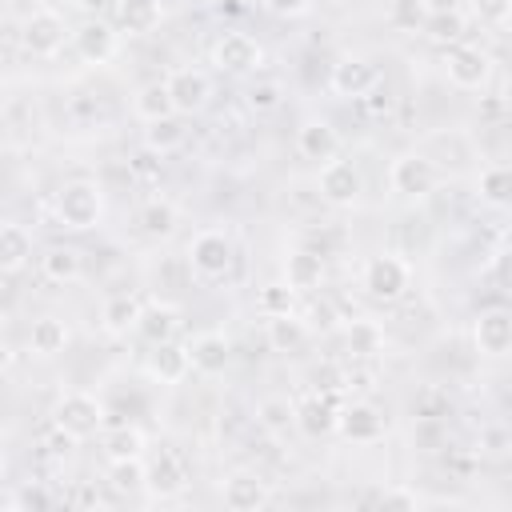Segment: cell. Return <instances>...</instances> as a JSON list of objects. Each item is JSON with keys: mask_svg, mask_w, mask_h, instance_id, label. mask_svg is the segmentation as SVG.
Masks as SVG:
<instances>
[{"mask_svg": "<svg viewBox=\"0 0 512 512\" xmlns=\"http://www.w3.org/2000/svg\"><path fill=\"white\" fill-rule=\"evenodd\" d=\"M56 220L68 232H92L104 220V188L96 180H68L56 192Z\"/></svg>", "mask_w": 512, "mask_h": 512, "instance_id": "cell-1", "label": "cell"}, {"mask_svg": "<svg viewBox=\"0 0 512 512\" xmlns=\"http://www.w3.org/2000/svg\"><path fill=\"white\" fill-rule=\"evenodd\" d=\"M236 264V244L224 228H200L192 240H188V268L196 280H224Z\"/></svg>", "mask_w": 512, "mask_h": 512, "instance_id": "cell-2", "label": "cell"}, {"mask_svg": "<svg viewBox=\"0 0 512 512\" xmlns=\"http://www.w3.org/2000/svg\"><path fill=\"white\" fill-rule=\"evenodd\" d=\"M440 180H444V172L416 148V152H400L392 164H388V184H392V192L396 196H404V200H424V196H432L436 188H440Z\"/></svg>", "mask_w": 512, "mask_h": 512, "instance_id": "cell-3", "label": "cell"}, {"mask_svg": "<svg viewBox=\"0 0 512 512\" xmlns=\"http://www.w3.org/2000/svg\"><path fill=\"white\" fill-rule=\"evenodd\" d=\"M360 284H364V292H368L372 300H380V304H396V300L412 288V268H408L404 256L380 252V256H372V260L364 264Z\"/></svg>", "mask_w": 512, "mask_h": 512, "instance_id": "cell-4", "label": "cell"}, {"mask_svg": "<svg viewBox=\"0 0 512 512\" xmlns=\"http://www.w3.org/2000/svg\"><path fill=\"white\" fill-rule=\"evenodd\" d=\"M68 36L72 32H68V24H64V16L56 8H32L24 16V24H20V44L36 60H52L68 44Z\"/></svg>", "mask_w": 512, "mask_h": 512, "instance_id": "cell-5", "label": "cell"}, {"mask_svg": "<svg viewBox=\"0 0 512 512\" xmlns=\"http://www.w3.org/2000/svg\"><path fill=\"white\" fill-rule=\"evenodd\" d=\"M212 64L228 76H248V72H260L264 68V44L252 36V32H240V28H228L220 32V40L212 44Z\"/></svg>", "mask_w": 512, "mask_h": 512, "instance_id": "cell-6", "label": "cell"}, {"mask_svg": "<svg viewBox=\"0 0 512 512\" xmlns=\"http://www.w3.org/2000/svg\"><path fill=\"white\" fill-rule=\"evenodd\" d=\"M52 424L76 440H88L104 428V404L92 392H64L52 408Z\"/></svg>", "mask_w": 512, "mask_h": 512, "instance_id": "cell-7", "label": "cell"}, {"mask_svg": "<svg viewBox=\"0 0 512 512\" xmlns=\"http://www.w3.org/2000/svg\"><path fill=\"white\" fill-rule=\"evenodd\" d=\"M444 76L460 92H480L492 80V56L476 44H448L444 52Z\"/></svg>", "mask_w": 512, "mask_h": 512, "instance_id": "cell-8", "label": "cell"}, {"mask_svg": "<svg viewBox=\"0 0 512 512\" xmlns=\"http://www.w3.org/2000/svg\"><path fill=\"white\" fill-rule=\"evenodd\" d=\"M164 92L172 100V112L176 116H196L208 108V96H212V80L204 68H172L164 76Z\"/></svg>", "mask_w": 512, "mask_h": 512, "instance_id": "cell-9", "label": "cell"}, {"mask_svg": "<svg viewBox=\"0 0 512 512\" xmlns=\"http://www.w3.org/2000/svg\"><path fill=\"white\" fill-rule=\"evenodd\" d=\"M316 184H320V200L332 204V208H352L360 200V192H364L360 168L352 160H340V156H332V160L320 164Z\"/></svg>", "mask_w": 512, "mask_h": 512, "instance_id": "cell-10", "label": "cell"}, {"mask_svg": "<svg viewBox=\"0 0 512 512\" xmlns=\"http://www.w3.org/2000/svg\"><path fill=\"white\" fill-rule=\"evenodd\" d=\"M336 432L348 440V444H380L384 432H388V420L376 404L368 400H352V404H340L336 412Z\"/></svg>", "mask_w": 512, "mask_h": 512, "instance_id": "cell-11", "label": "cell"}, {"mask_svg": "<svg viewBox=\"0 0 512 512\" xmlns=\"http://www.w3.org/2000/svg\"><path fill=\"white\" fill-rule=\"evenodd\" d=\"M68 40H72V52L80 56V64H92V68L116 60V52H120V32L108 20H84Z\"/></svg>", "mask_w": 512, "mask_h": 512, "instance_id": "cell-12", "label": "cell"}, {"mask_svg": "<svg viewBox=\"0 0 512 512\" xmlns=\"http://www.w3.org/2000/svg\"><path fill=\"white\" fill-rule=\"evenodd\" d=\"M220 500L228 512H260L272 504V488L264 476L248 472V468H236L220 480Z\"/></svg>", "mask_w": 512, "mask_h": 512, "instance_id": "cell-13", "label": "cell"}, {"mask_svg": "<svg viewBox=\"0 0 512 512\" xmlns=\"http://www.w3.org/2000/svg\"><path fill=\"white\" fill-rule=\"evenodd\" d=\"M376 84H380V68L368 56H340L332 64V72H328V88L336 96H348V100L368 96Z\"/></svg>", "mask_w": 512, "mask_h": 512, "instance_id": "cell-14", "label": "cell"}, {"mask_svg": "<svg viewBox=\"0 0 512 512\" xmlns=\"http://www.w3.org/2000/svg\"><path fill=\"white\" fill-rule=\"evenodd\" d=\"M336 412H340L336 392H312L300 404H292V428H300L308 440L332 436L336 432Z\"/></svg>", "mask_w": 512, "mask_h": 512, "instance_id": "cell-15", "label": "cell"}, {"mask_svg": "<svg viewBox=\"0 0 512 512\" xmlns=\"http://www.w3.org/2000/svg\"><path fill=\"white\" fill-rule=\"evenodd\" d=\"M472 340H476V348L484 352V356H492V360H500V356H508V348H512V312L508 308H484L476 320H472Z\"/></svg>", "mask_w": 512, "mask_h": 512, "instance_id": "cell-16", "label": "cell"}, {"mask_svg": "<svg viewBox=\"0 0 512 512\" xmlns=\"http://www.w3.org/2000/svg\"><path fill=\"white\" fill-rule=\"evenodd\" d=\"M184 484H188V472H184V464H180L176 452L160 448L152 460H144V488H148L152 496H160V500L180 496Z\"/></svg>", "mask_w": 512, "mask_h": 512, "instance_id": "cell-17", "label": "cell"}, {"mask_svg": "<svg viewBox=\"0 0 512 512\" xmlns=\"http://www.w3.org/2000/svg\"><path fill=\"white\" fill-rule=\"evenodd\" d=\"M184 348H188L192 372H200V376H220L232 360V344H228L224 332H196Z\"/></svg>", "mask_w": 512, "mask_h": 512, "instance_id": "cell-18", "label": "cell"}, {"mask_svg": "<svg viewBox=\"0 0 512 512\" xmlns=\"http://www.w3.org/2000/svg\"><path fill=\"white\" fill-rule=\"evenodd\" d=\"M296 152H300L304 160H312V164H324V160L340 156V132H336L328 120L312 116V120H304V124L296 128Z\"/></svg>", "mask_w": 512, "mask_h": 512, "instance_id": "cell-19", "label": "cell"}, {"mask_svg": "<svg viewBox=\"0 0 512 512\" xmlns=\"http://www.w3.org/2000/svg\"><path fill=\"white\" fill-rule=\"evenodd\" d=\"M144 372L156 380V384H180L192 364H188V348L176 344V340H164V344H152L148 360H144Z\"/></svg>", "mask_w": 512, "mask_h": 512, "instance_id": "cell-20", "label": "cell"}, {"mask_svg": "<svg viewBox=\"0 0 512 512\" xmlns=\"http://www.w3.org/2000/svg\"><path fill=\"white\" fill-rule=\"evenodd\" d=\"M164 20L160 0H116V32L120 36H148Z\"/></svg>", "mask_w": 512, "mask_h": 512, "instance_id": "cell-21", "label": "cell"}, {"mask_svg": "<svg viewBox=\"0 0 512 512\" xmlns=\"http://www.w3.org/2000/svg\"><path fill=\"white\" fill-rule=\"evenodd\" d=\"M284 284L292 292H316L324 284V256L312 248H292L284 256Z\"/></svg>", "mask_w": 512, "mask_h": 512, "instance_id": "cell-22", "label": "cell"}, {"mask_svg": "<svg viewBox=\"0 0 512 512\" xmlns=\"http://www.w3.org/2000/svg\"><path fill=\"white\" fill-rule=\"evenodd\" d=\"M32 264V236L16 220H0V272L16 276Z\"/></svg>", "mask_w": 512, "mask_h": 512, "instance_id": "cell-23", "label": "cell"}, {"mask_svg": "<svg viewBox=\"0 0 512 512\" xmlns=\"http://www.w3.org/2000/svg\"><path fill=\"white\" fill-rule=\"evenodd\" d=\"M40 272L48 284H76L84 276V252L72 244H52L40 256Z\"/></svg>", "mask_w": 512, "mask_h": 512, "instance_id": "cell-24", "label": "cell"}, {"mask_svg": "<svg viewBox=\"0 0 512 512\" xmlns=\"http://www.w3.org/2000/svg\"><path fill=\"white\" fill-rule=\"evenodd\" d=\"M140 300L132 292H112L104 304H100V328L108 336H128L136 332V320H140Z\"/></svg>", "mask_w": 512, "mask_h": 512, "instance_id": "cell-25", "label": "cell"}, {"mask_svg": "<svg viewBox=\"0 0 512 512\" xmlns=\"http://www.w3.org/2000/svg\"><path fill=\"white\" fill-rule=\"evenodd\" d=\"M136 332L148 340V344H164V340H176L180 332V308L176 304H144L140 308V320H136Z\"/></svg>", "mask_w": 512, "mask_h": 512, "instance_id": "cell-26", "label": "cell"}, {"mask_svg": "<svg viewBox=\"0 0 512 512\" xmlns=\"http://www.w3.org/2000/svg\"><path fill=\"white\" fill-rule=\"evenodd\" d=\"M68 340H72V332H68V324H64L60 316H36L32 328H28V348H32V356H40V360L60 356V352L68 348Z\"/></svg>", "mask_w": 512, "mask_h": 512, "instance_id": "cell-27", "label": "cell"}, {"mask_svg": "<svg viewBox=\"0 0 512 512\" xmlns=\"http://www.w3.org/2000/svg\"><path fill=\"white\" fill-rule=\"evenodd\" d=\"M136 224H140V232H144L148 240H168V236L176 232V224H180V212H176V204H172V200L152 196V200H144V204H140Z\"/></svg>", "mask_w": 512, "mask_h": 512, "instance_id": "cell-28", "label": "cell"}, {"mask_svg": "<svg viewBox=\"0 0 512 512\" xmlns=\"http://www.w3.org/2000/svg\"><path fill=\"white\" fill-rule=\"evenodd\" d=\"M184 140H188V128H184V116H176V112L144 124V148L152 156H172L176 148H184Z\"/></svg>", "mask_w": 512, "mask_h": 512, "instance_id": "cell-29", "label": "cell"}, {"mask_svg": "<svg viewBox=\"0 0 512 512\" xmlns=\"http://www.w3.org/2000/svg\"><path fill=\"white\" fill-rule=\"evenodd\" d=\"M264 336H268V348L272 352H296L308 344V324L296 316V312H280V316H264Z\"/></svg>", "mask_w": 512, "mask_h": 512, "instance_id": "cell-30", "label": "cell"}, {"mask_svg": "<svg viewBox=\"0 0 512 512\" xmlns=\"http://www.w3.org/2000/svg\"><path fill=\"white\" fill-rule=\"evenodd\" d=\"M100 448L108 460H132V456H144L148 436L136 424H112V428H100Z\"/></svg>", "mask_w": 512, "mask_h": 512, "instance_id": "cell-31", "label": "cell"}, {"mask_svg": "<svg viewBox=\"0 0 512 512\" xmlns=\"http://www.w3.org/2000/svg\"><path fill=\"white\" fill-rule=\"evenodd\" d=\"M132 116H136L140 124H152V120H160V116H172V100H168V92H164V80H148V84L136 88V96H132Z\"/></svg>", "mask_w": 512, "mask_h": 512, "instance_id": "cell-32", "label": "cell"}, {"mask_svg": "<svg viewBox=\"0 0 512 512\" xmlns=\"http://www.w3.org/2000/svg\"><path fill=\"white\" fill-rule=\"evenodd\" d=\"M476 196H480L488 208H504V204L512 200V172H508V164H488V168H480Z\"/></svg>", "mask_w": 512, "mask_h": 512, "instance_id": "cell-33", "label": "cell"}, {"mask_svg": "<svg viewBox=\"0 0 512 512\" xmlns=\"http://www.w3.org/2000/svg\"><path fill=\"white\" fill-rule=\"evenodd\" d=\"M344 340H348L352 356H380L384 352V328L376 320H352Z\"/></svg>", "mask_w": 512, "mask_h": 512, "instance_id": "cell-34", "label": "cell"}, {"mask_svg": "<svg viewBox=\"0 0 512 512\" xmlns=\"http://www.w3.org/2000/svg\"><path fill=\"white\" fill-rule=\"evenodd\" d=\"M108 484H112V492H120V496H136V492H144V456H132V460H108Z\"/></svg>", "mask_w": 512, "mask_h": 512, "instance_id": "cell-35", "label": "cell"}, {"mask_svg": "<svg viewBox=\"0 0 512 512\" xmlns=\"http://www.w3.org/2000/svg\"><path fill=\"white\" fill-rule=\"evenodd\" d=\"M256 420H260V428H264V432L280 436V432H288V428H292V404H288V400H280V396H268V400H260Z\"/></svg>", "mask_w": 512, "mask_h": 512, "instance_id": "cell-36", "label": "cell"}, {"mask_svg": "<svg viewBox=\"0 0 512 512\" xmlns=\"http://www.w3.org/2000/svg\"><path fill=\"white\" fill-rule=\"evenodd\" d=\"M420 32H428L436 44H460V36H464V16H460V8H456V12H440V16H428Z\"/></svg>", "mask_w": 512, "mask_h": 512, "instance_id": "cell-37", "label": "cell"}, {"mask_svg": "<svg viewBox=\"0 0 512 512\" xmlns=\"http://www.w3.org/2000/svg\"><path fill=\"white\" fill-rule=\"evenodd\" d=\"M372 500H376L380 508H396V512H416V508H424V496H420L416 488H408V484H388V488H380Z\"/></svg>", "mask_w": 512, "mask_h": 512, "instance_id": "cell-38", "label": "cell"}, {"mask_svg": "<svg viewBox=\"0 0 512 512\" xmlns=\"http://www.w3.org/2000/svg\"><path fill=\"white\" fill-rule=\"evenodd\" d=\"M472 16L492 28V32H504L508 20H512V0H472Z\"/></svg>", "mask_w": 512, "mask_h": 512, "instance_id": "cell-39", "label": "cell"}, {"mask_svg": "<svg viewBox=\"0 0 512 512\" xmlns=\"http://www.w3.org/2000/svg\"><path fill=\"white\" fill-rule=\"evenodd\" d=\"M280 100H284V88L276 84V80H256L252 88H248V96H244V104L252 108V112H276L280 108Z\"/></svg>", "mask_w": 512, "mask_h": 512, "instance_id": "cell-40", "label": "cell"}, {"mask_svg": "<svg viewBox=\"0 0 512 512\" xmlns=\"http://www.w3.org/2000/svg\"><path fill=\"white\" fill-rule=\"evenodd\" d=\"M292 304H296V292L280 280V284H268V288H260V296H256V308L264 312V316H280V312H292Z\"/></svg>", "mask_w": 512, "mask_h": 512, "instance_id": "cell-41", "label": "cell"}, {"mask_svg": "<svg viewBox=\"0 0 512 512\" xmlns=\"http://www.w3.org/2000/svg\"><path fill=\"white\" fill-rule=\"evenodd\" d=\"M388 20H392L396 28H404V32H420L424 20H428V12H424L420 0H392V4H388Z\"/></svg>", "mask_w": 512, "mask_h": 512, "instance_id": "cell-42", "label": "cell"}, {"mask_svg": "<svg viewBox=\"0 0 512 512\" xmlns=\"http://www.w3.org/2000/svg\"><path fill=\"white\" fill-rule=\"evenodd\" d=\"M272 16H284V20H296V16H308L316 0H260Z\"/></svg>", "mask_w": 512, "mask_h": 512, "instance_id": "cell-43", "label": "cell"}, {"mask_svg": "<svg viewBox=\"0 0 512 512\" xmlns=\"http://www.w3.org/2000/svg\"><path fill=\"white\" fill-rule=\"evenodd\" d=\"M12 504H16V508H48V504H52V496H48L44 488L28 484V488H20V492L12 496Z\"/></svg>", "mask_w": 512, "mask_h": 512, "instance_id": "cell-44", "label": "cell"}, {"mask_svg": "<svg viewBox=\"0 0 512 512\" xmlns=\"http://www.w3.org/2000/svg\"><path fill=\"white\" fill-rule=\"evenodd\" d=\"M360 100H368V112L372 116H384V112H392V96H388V88H384V80L368 92V96H360Z\"/></svg>", "mask_w": 512, "mask_h": 512, "instance_id": "cell-45", "label": "cell"}, {"mask_svg": "<svg viewBox=\"0 0 512 512\" xmlns=\"http://www.w3.org/2000/svg\"><path fill=\"white\" fill-rule=\"evenodd\" d=\"M76 444H80V440H76V436H68L64 428H52V432H48V448H52L56 456H72V448H76Z\"/></svg>", "mask_w": 512, "mask_h": 512, "instance_id": "cell-46", "label": "cell"}, {"mask_svg": "<svg viewBox=\"0 0 512 512\" xmlns=\"http://www.w3.org/2000/svg\"><path fill=\"white\" fill-rule=\"evenodd\" d=\"M420 4H424L428 16H440V12H456L460 8V0H420Z\"/></svg>", "mask_w": 512, "mask_h": 512, "instance_id": "cell-47", "label": "cell"}, {"mask_svg": "<svg viewBox=\"0 0 512 512\" xmlns=\"http://www.w3.org/2000/svg\"><path fill=\"white\" fill-rule=\"evenodd\" d=\"M12 360H16V352H12V348L0 340V372H8V368H12Z\"/></svg>", "mask_w": 512, "mask_h": 512, "instance_id": "cell-48", "label": "cell"}, {"mask_svg": "<svg viewBox=\"0 0 512 512\" xmlns=\"http://www.w3.org/2000/svg\"><path fill=\"white\" fill-rule=\"evenodd\" d=\"M4 332H8V312L0 308V340H4Z\"/></svg>", "mask_w": 512, "mask_h": 512, "instance_id": "cell-49", "label": "cell"}, {"mask_svg": "<svg viewBox=\"0 0 512 512\" xmlns=\"http://www.w3.org/2000/svg\"><path fill=\"white\" fill-rule=\"evenodd\" d=\"M4 472H8V456H4V448H0V480H4Z\"/></svg>", "mask_w": 512, "mask_h": 512, "instance_id": "cell-50", "label": "cell"}, {"mask_svg": "<svg viewBox=\"0 0 512 512\" xmlns=\"http://www.w3.org/2000/svg\"><path fill=\"white\" fill-rule=\"evenodd\" d=\"M340 4H344V0H340Z\"/></svg>", "mask_w": 512, "mask_h": 512, "instance_id": "cell-51", "label": "cell"}]
</instances>
